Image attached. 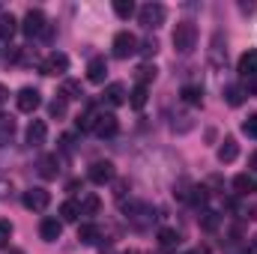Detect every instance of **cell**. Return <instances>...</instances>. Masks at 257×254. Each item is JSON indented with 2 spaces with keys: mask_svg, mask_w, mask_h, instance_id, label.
Instances as JSON below:
<instances>
[{
  "mask_svg": "<svg viewBox=\"0 0 257 254\" xmlns=\"http://www.w3.org/2000/svg\"><path fill=\"white\" fill-rule=\"evenodd\" d=\"M174 51L177 54H192L194 45H197V27H194L192 21H180L177 27H174Z\"/></svg>",
  "mask_w": 257,
  "mask_h": 254,
  "instance_id": "obj_1",
  "label": "cell"
},
{
  "mask_svg": "<svg viewBox=\"0 0 257 254\" xmlns=\"http://www.w3.org/2000/svg\"><path fill=\"white\" fill-rule=\"evenodd\" d=\"M165 18H168V9H165L162 3H147V6H141V12H138V21H141L147 30L162 27V24H165Z\"/></svg>",
  "mask_w": 257,
  "mask_h": 254,
  "instance_id": "obj_2",
  "label": "cell"
},
{
  "mask_svg": "<svg viewBox=\"0 0 257 254\" xmlns=\"http://www.w3.org/2000/svg\"><path fill=\"white\" fill-rule=\"evenodd\" d=\"M114 57L117 60H126L132 54H138V36L135 33H128V30H120L117 36H114Z\"/></svg>",
  "mask_w": 257,
  "mask_h": 254,
  "instance_id": "obj_3",
  "label": "cell"
},
{
  "mask_svg": "<svg viewBox=\"0 0 257 254\" xmlns=\"http://www.w3.org/2000/svg\"><path fill=\"white\" fill-rule=\"evenodd\" d=\"M45 27H48V21H45V12L42 9H30L27 15H24V21H21V30H24V36H42L45 33Z\"/></svg>",
  "mask_w": 257,
  "mask_h": 254,
  "instance_id": "obj_4",
  "label": "cell"
},
{
  "mask_svg": "<svg viewBox=\"0 0 257 254\" xmlns=\"http://www.w3.org/2000/svg\"><path fill=\"white\" fill-rule=\"evenodd\" d=\"M24 206L27 209H33V212H42V209H48V203H51V194L48 189H42V186H33V189L24 191Z\"/></svg>",
  "mask_w": 257,
  "mask_h": 254,
  "instance_id": "obj_5",
  "label": "cell"
},
{
  "mask_svg": "<svg viewBox=\"0 0 257 254\" xmlns=\"http://www.w3.org/2000/svg\"><path fill=\"white\" fill-rule=\"evenodd\" d=\"M39 72H42V75H51V78L66 75V72H69V57L60 54V51H54V54H48V57L39 63Z\"/></svg>",
  "mask_w": 257,
  "mask_h": 254,
  "instance_id": "obj_6",
  "label": "cell"
},
{
  "mask_svg": "<svg viewBox=\"0 0 257 254\" xmlns=\"http://www.w3.org/2000/svg\"><path fill=\"white\" fill-rule=\"evenodd\" d=\"M15 105H18L21 114H33V111L42 105V96H39V90H33V87H21L18 96H15Z\"/></svg>",
  "mask_w": 257,
  "mask_h": 254,
  "instance_id": "obj_7",
  "label": "cell"
},
{
  "mask_svg": "<svg viewBox=\"0 0 257 254\" xmlns=\"http://www.w3.org/2000/svg\"><path fill=\"white\" fill-rule=\"evenodd\" d=\"M87 177H90V183H96V186H105V183H111L114 180V165L105 159V162H93L90 165V171H87Z\"/></svg>",
  "mask_w": 257,
  "mask_h": 254,
  "instance_id": "obj_8",
  "label": "cell"
},
{
  "mask_svg": "<svg viewBox=\"0 0 257 254\" xmlns=\"http://www.w3.org/2000/svg\"><path fill=\"white\" fill-rule=\"evenodd\" d=\"M60 233H63V221L60 218H42V224H39V236L45 239V242H57L60 239Z\"/></svg>",
  "mask_w": 257,
  "mask_h": 254,
  "instance_id": "obj_9",
  "label": "cell"
},
{
  "mask_svg": "<svg viewBox=\"0 0 257 254\" xmlns=\"http://www.w3.org/2000/svg\"><path fill=\"white\" fill-rule=\"evenodd\" d=\"M102 99H105V105H111V108H120V105H126L128 102V93L123 84H108L105 87V93H102Z\"/></svg>",
  "mask_w": 257,
  "mask_h": 254,
  "instance_id": "obj_10",
  "label": "cell"
},
{
  "mask_svg": "<svg viewBox=\"0 0 257 254\" xmlns=\"http://www.w3.org/2000/svg\"><path fill=\"white\" fill-rule=\"evenodd\" d=\"M156 239H159V248H162V251H177L180 242H183V236H180L174 227H162Z\"/></svg>",
  "mask_w": 257,
  "mask_h": 254,
  "instance_id": "obj_11",
  "label": "cell"
},
{
  "mask_svg": "<svg viewBox=\"0 0 257 254\" xmlns=\"http://www.w3.org/2000/svg\"><path fill=\"white\" fill-rule=\"evenodd\" d=\"M24 138H27L30 147L45 144V138H48V126H45V120H33V123L27 126V132H24Z\"/></svg>",
  "mask_w": 257,
  "mask_h": 254,
  "instance_id": "obj_12",
  "label": "cell"
},
{
  "mask_svg": "<svg viewBox=\"0 0 257 254\" xmlns=\"http://www.w3.org/2000/svg\"><path fill=\"white\" fill-rule=\"evenodd\" d=\"M105 75H108V60H105V57H93V60L87 63V81L102 84Z\"/></svg>",
  "mask_w": 257,
  "mask_h": 254,
  "instance_id": "obj_13",
  "label": "cell"
},
{
  "mask_svg": "<svg viewBox=\"0 0 257 254\" xmlns=\"http://www.w3.org/2000/svg\"><path fill=\"white\" fill-rule=\"evenodd\" d=\"M236 156H239L236 138H224L221 147H218V162H221V165H230V162H236Z\"/></svg>",
  "mask_w": 257,
  "mask_h": 254,
  "instance_id": "obj_14",
  "label": "cell"
},
{
  "mask_svg": "<svg viewBox=\"0 0 257 254\" xmlns=\"http://www.w3.org/2000/svg\"><path fill=\"white\" fill-rule=\"evenodd\" d=\"M117 129H120V123H117V117H114V114H102V117H99V123H96V135H99V138H114V135H117Z\"/></svg>",
  "mask_w": 257,
  "mask_h": 254,
  "instance_id": "obj_15",
  "label": "cell"
},
{
  "mask_svg": "<svg viewBox=\"0 0 257 254\" xmlns=\"http://www.w3.org/2000/svg\"><path fill=\"white\" fill-rule=\"evenodd\" d=\"M236 72H239L242 78H251V75H257V51H254V48H251V51H245V54L239 57Z\"/></svg>",
  "mask_w": 257,
  "mask_h": 254,
  "instance_id": "obj_16",
  "label": "cell"
},
{
  "mask_svg": "<svg viewBox=\"0 0 257 254\" xmlns=\"http://www.w3.org/2000/svg\"><path fill=\"white\" fill-rule=\"evenodd\" d=\"M99 227L96 224H90V221H84V224H78V239L84 242V245H96L99 242Z\"/></svg>",
  "mask_w": 257,
  "mask_h": 254,
  "instance_id": "obj_17",
  "label": "cell"
},
{
  "mask_svg": "<svg viewBox=\"0 0 257 254\" xmlns=\"http://www.w3.org/2000/svg\"><path fill=\"white\" fill-rule=\"evenodd\" d=\"M99 117H102V114H99L96 108H87V111H84V114L75 120V126L81 129V132H96V123H99Z\"/></svg>",
  "mask_w": 257,
  "mask_h": 254,
  "instance_id": "obj_18",
  "label": "cell"
},
{
  "mask_svg": "<svg viewBox=\"0 0 257 254\" xmlns=\"http://www.w3.org/2000/svg\"><path fill=\"white\" fill-rule=\"evenodd\" d=\"M15 30H18L15 15H12V12H3V15H0V39H3V42H9V39L15 36Z\"/></svg>",
  "mask_w": 257,
  "mask_h": 254,
  "instance_id": "obj_19",
  "label": "cell"
},
{
  "mask_svg": "<svg viewBox=\"0 0 257 254\" xmlns=\"http://www.w3.org/2000/svg\"><path fill=\"white\" fill-rule=\"evenodd\" d=\"M224 102H227L230 108H239V105L245 102V90H242V87H236V84L224 87Z\"/></svg>",
  "mask_w": 257,
  "mask_h": 254,
  "instance_id": "obj_20",
  "label": "cell"
},
{
  "mask_svg": "<svg viewBox=\"0 0 257 254\" xmlns=\"http://www.w3.org/2000/svg\"><path fill=\"white\" fill-rule=\"evenodd\" d=\"M99 206H102V200H99L96 194H84V197H81V203H78L81 215H96V212H99Z\"/></svg>",
  "mask_w": 257,
  "mask_h": 254,
  "instance_id": "obj_21",
  "label": "cell"
},
{
  "mask_svg": "<svg viewBox=\"0 0 257 254\" xmlns=\"http://www.w3.org/2000/svg\"><path fill=\"white\" fill-rule=\"evenodd\" d=\"M180 96H183V102H186V105H200V102H203V90H200L197 84H186Z\"/></svg>",
  "mask_w": 257,
  "mask_h": 254,
  "instance_id": "obj_22",
  "label": "cell"
},
{
  "mask_svg": "<svg viewBox=\"0 0 257 254\" xmlns=\"http://www.w3.org/2000/svg\"><path fill=\"white\" fill-rule=\"evenodd\" d=\"M209 60L215 66H224V60H227V48H221V36L215 33L212 36V51H209Z\"/></svg>",
  "mask_w": 257,
  "mask_h": 254,
  "instance_id": "obj_23",
  "label": "cell"
},
{
  "mask_svg": "<svg viewBox=\"0 0 257 254\" xmlns=\"http://www.w3.org/2000/svg\"><path fill=\"white\" fill-rule=\"evenodd\" d=\"M57 171H60V168H57V156H45V159L39 162V174H42L45 180H54Z\"/></svg>",
  "mask_w": 257,
  "mask_h": 254,
  "instance_id": "obj_24",
  "label": "cell"
},
{
  "mask_svg": "<svg viewBox=\"0 0 257 254\" xmlns=\"http://www.w3.org/2000/svg\"><path fill=\"white\" fill-rule=\"evenodd\" d=\"M15 135V120L0 114V144H9V138Z\"/></svg>",
  "mask_w": 257,
  "mask_h": 254,
  "instance_id": "obj_25",
  "label": "cell"
},
{
  "mask_svg": "<svg viewBox=\"0 0 257 254\" xmlns=\"http://www.w3.org/2000/svg\"><path fill=\"white\" fill-rule=\"evenodd\" d=\"M60 96H63L66 102H69V99H81V96H84V93H81V84H78V81H72V78H66Z\"/></svg>",
  "mask_w": 257,
  "mask_h": 254,
  "instance_id": "obj_26",
  "label": "cell"
},
{
  "mask_svg": "<svg viewBox=\"0 0 257 254\" xmlns=\"http://www.w3.org/2000/svg\"><path fill=\"white\" fill-rule=\"evenodd\" d=\"M78 215H81V209H78V203H75V200L60 203V221H78Z\"/></svg>",
  "mask_w": 257,
  "mask_h": 254,
  "instance_id": "obj_27",
  "label": "cell"
},
{
  "mask_svg": "<svg viewBox=\"0 0 257 254\" xmlns=\"http://www.w3.org/2000/svg\"><path fill=\"white\" fill-rule=\"evenodd\" d=\"M128 105L141 111V108L147 105V87H141V84H138V87H135V90L128 93Z\"/></svg>",
  "mask_w": 257,
  "mask_h": 254,
  "instance_id": "obj_28",
  "label": "cell"
},
{
  "mask_svg": "<svg viewBox=\"0 0 257 254\" xmlns=\"http://www.w3.org/2000/svg\"><path fill=\"white\" fill-rule=\"evenodd\" d=\"M233 189H236V194H248V191H254V180L248 174H239V177H233Z\"/></svg>",
  "mask_w": 257,
  "mask_h": 254,
  "instance_id": "obj_29",
  "label": "cell"
},
{
  "mask_svg": "<svg viewBox=\"0 0 257 254\" xmlns=\"http://www.w3.org/2000/svg\"><path fill=\"white\" fill-rule=\"evenodd\" d=\"M156 72H159L156 66L144 63V66H141V69H138V84H141V87H147L150 81H156Z\"/></svg>",
  "mask_w": 257,
  "mask_h": 254,
  "instance_id": "obj_30",
  "label": "cell"
},
{
  "mask_svg": "<svg viewBox=\"0 0 257 254\" xmlns=\"http://www.w3.org/2000/svg\"><path fill=\"white\" fill-rule=\"evenodd\" d=\"M114 12H117L120 18H132V15H135V3H132V0H114Z\"/></svg>",
  "mask_w": 257,
  "mask_h": 254,
  "instance_id": "obj_31",
  "label": "cell"
},
{
  "mask_svg": "<svg viewBox=\"0 0 257 254\" xmlns=\"http://www.w3.org/2000/svg\"><path fill=\"white\" fill-rule=\"evenodd\" d=\"M48 114H51V117H57V120L66 117V99H63V96H57V99L48 105Z\"/></svg>",
  "mask_w": 257,
  "mask_h": 254,
  "instance_id": "obj_32",
  "label": "cell"
},
{
  "mask_svg": "<svg viewBox=\"0 0 257 254\" xmlns=\"http://www.w3.org/2000/svg\"><path fill=\"white\" fill-rule=\"evenodd\" d=\"M242 132L248 138H257V114H248V120H242Z\"/></svg>",
  "mask_w": 257,
  "mask_h": 254,
  "instance_id": "obj_33",
  "label": "cell"
},
{
  "mask_svg": "<svg viewBox=\"0 0 257 254\" xmlns=\"http://www.w3.org/2000/svg\"><path fill=\"white\" fill-rule=\"evenodd\" d=\"M9 236H12V224L9 221H0V248L9 245Z\"/></svg>",
  "mask_w": 257,
  "mask_h": 254,
  "instance_id": "obj_34",
  "label": "cell"
},
{
  "mask_svg": "<svg viewBox=\"0 0 257 254\" xmlns=\"http://www.w3.org/2000/svg\"><path fill=\"white\" fill-rule=\"evenodd\" d=\"M189 200H192L194 206H203V203H206V189H192Z\"/></svg>",
  "mask_w": 257,
  "mask_h": 254,
  "instance_id": "obj_35",
  "label": "cell"
},
{
  "mask_svg": "<svg viewBox=\"0 0 257 254\" xmlns=\"http://www.w3.org/2000/svg\"><path fill=\"white\" fill-rule=\"evenodd\" d=\"M156 48H159V45H156V39H147V42H138V51H141V54H147V57H150V54H156Z\"/></svg>",
  "mask_w": 257,
  "mask_h": 254,
  "instance_id": "obj_36",
  "label": "cell"
},
{
  "mask_svg": "<svg viewBox=\"0 0 257 254\" xmlns=\"http://www.w3.org/2000/svg\"><path fill=\"white\" fill-rule=\"evenodd\" d=\"M245 93L257 96V75H251V78H248V87H245Z\"/></svg>",
  "mask_w": 257,
  "mask_h": 254,
  "instance_id": "obj_37",
  "label": "cell"
},
{
  "mask_svg": "<svg viewBox=\"0 0 257 254\" xmlns=\"http://www.w3.org/2000/svg\"><path fill=\"white\" fill-rule=\"evenodd\" d=\"M126 189H128V183H117V197H120V200L126 197Z\"/></svg>",
  "mask_w": 257,
  "mask_h": 254,
  "instance_id": "obj_38",
  "label": "cell"
},
{
  "mask_svg": "<svg viewBox=\"0 0 257 254\" xmlns=\"http://www.w3.org/2000/svg\"><path fill=\"white\" fill-rule=\"evenodd\" d=\"M6 99H9V90H6V87H3V84H0V105H3V102H6Z\"/></svg>",
  "mask_w": 257,
  "mask_h": 254,
  "instance_id": "obj_39",
  "label": "cell"
},
{
  "mask_svg": "<svg viewBox=\"0 0 257 254\" xmlns=\"http://www.w3.org/2000/svg\"><path fill=\"white\" fill-rule=\"evenodd\" d=\"M78 189H81V183H78V180H72V183L66 186V191H78Z\"/></svg>",
  "mask_w": 257,
  "mask_h": 254,
  "instance_id": "obj_40",
  "label": "cell"
},
{
  "mask_svg": "<svg viewBox=\"0 0 257 254\" xmlns=\"http://www.w3.org/2000/svg\"><path fill=\"white\" fill-rule=\"evenodd\" d=\"M251 168H257V153L251 156Z\"/></svg>",
  "mask_w": 257,
  "mask_h": 254,
  "instance_id": "obj_41",
  "label": "cell"
},
{
  "mask_svg": "<svg viewBox=\"0 0 257 254\" xmlns=\"http://www.w3.org/2000/svg\"><path fill=\"white\" fill-rule=\"evenodd\" d=\"M192 254H206V248H197V251H192Z\"/></svg>",
  "mask_w": 257,
  "mask_h": 254,
  "instance_id": "obj_42",
  "label": "cell"
},
{
  "mask_svg": "<svg viewBox=\"0 0 257 254\" xmlns=\"http://www.w3.org/2000/svg\"><path fill=\"white\" fill-rule=\"evenodd\" d=\"M254 189H257V183H254Z\"/></svg>",
  "mask_w": 257,
  "mask_h": 254,
  "instance_id": "obj_43",
  "label": "cell"
}]
</instances>
